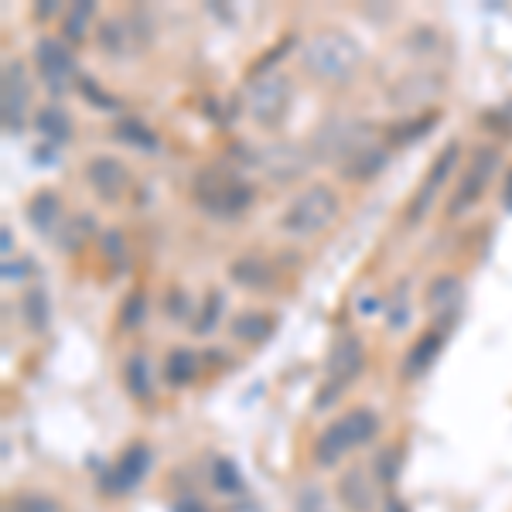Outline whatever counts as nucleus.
<instances>
[{
  "label": "nucleus",
  "instance_id": "obj_4",
  "mask_svg": "<svg viewBox=\"0 0 512 512\" xmlns=\"http://www.w3.org/2000/svg\"><path fill=\"white\" fill-rule=\"evenodd\" d=\"M246 113L260 123V127H277L280 120L291 110V82L284 76H260L243 89Z\"/></svg>",
  "mask_w": 512,
  "mask_h": 512
},
{
  "label": "nucleus",
  "instance_id": "obj_22",
  "mask_svg": "<svg viewBox=\"0 0 512 512\" xmlns=\"http://www.w3.org/2000/svg\"><path fill=\"white\" fill-rule=\"evenodd\" d=\"M21 311H24V321H28L31 332H45L48 328V294L41 287H31L21 301Z\"/></svg>",
  "mask_w": 512,
  "mask_h": 512
},
{
  "label": "nucleus",
  "instance_id": "obj_34",
  "mask_svg": "<svg viewBox=\"0 0 512 512\" xmlns=\"http://www.w3.org/2000/svg\"><path fill=\"white\" fill-rule=\"evenodd\" d=\"M171 315H175V318H185L188 315V297L185 294H181V291H171Z\"/></svg>",
  "mask_w": 512,
  "mask_h": 512
},
{
  "label": "nucleus",
  "instance_id": "obj_3",
  "mask_svg": "<svg viewBox=\"0 0 512 512\" xmlns=\"http://www.w3.org/2000/svg\"><path fill=\"white\" fill-rule=\"evenodd\" d=\"M335 219H338V195L328 185H311L308 192H301L287 205V212L280 216V229L294 239H308L325 233Z\"/></svg>",
  "mask_w": 512,
  "mask_h": 512
},
{
  "label": "nucleus",
  "instance_id": "obj_13",
  "mask_svg": "<svg viewBox=\"0 0 512 512\" xmlns=\"http://www.w3.org/2000/svg\"><path fill=\"white\" fill-rule=\"evenodd\" d=\"M86 178L103 195V202H117L127 192V168L117 158H93L86 168Z\"/></svg>",
  "mask_w": 512,
  "mask_h": 512
},
{
  "label": "nucleus",
  "instance_id": "obj_36",
  "mask_svg": "<svg viewBox=\"0 0 512 512\" xmlns=\"http://www.w3.org/2000/svg\"><path fill=\"white\" fill-rule=\"evenodd\" d=\"M502 209L512 216V168H509V175H506V185H502Z\"/></svg>",
  "mask_w": 512,
  "mask_h": 512
},
{
  "label": "nucleus",
  "instance_id": "obj_8",
  "mask_svg": "<svg viewBox=\"0 0 512 512\" xmlns=\"http://www.w3.org/2000/svg\"><path fill=\"white\" fill-rule=\"evenodd\" d=\"M495 168H499V151H492V147H482V151L475 154L472 168L465 171V178H461L458 192H454L448 212L451 216H461V212H468L472 205L482 198L485 185H489V178L495 175Z\"/></svg>",
  "mask_w": 512,
  "mask_h": 512
},
{
  "label": "nucleus",
  "instance_id": "obj_27",
  "mask_svg": "<svg viewBox=\"0 0 512 512\" xmlns=\"http://www.w3.org/2000/svg\"><path fill=\"white\" fill-rule=\"evenodd\" d=\"M127 24L123 21H106L103 28H99V45L106 48L110 55H123L127 52Z\"/></svg>",
  "mask_w": 512,
  "mask_h": 512
},
{
  "label": "nucleus",
  "instance_id": "obj_29",
  "mask_svg": "<svg viewBox=\"0 0 512 512\" xmlns=\"http://www.w3.org/2000/svg\"><path fill=\"white\" fill-rule=\"evenodd\" d=\"M212 485H216L219 492H239V472L233 461H216V468H212Z\"/></svg>",
  "mask_w": 512,
  "mask_h": 512
},
{
  "label": "nucleus",
  "instance_id": "obj_23",
  "mask_svg": "<svg viewBox=\"0 0 512 512\" xmlns=\"http://www.w3.org/2000/svg\"><path fill=\"white\" fill-rule=\"evenodd\" d=\"M233 335L239 342H263L270 335V318H263L260 311H246V315L233 318Z\"/></svg>",
  "mask_w": 512,
  "mask_h": 512
},
{
  "label": "nucleus",
  "instance_id": "obj_15",
  "mask_svg": "<svg viewBox=\"0 0 512 512\" xmlns=\"http://www.w3.org/2000/svg\"><path fill=\"white\" fill-rule=\"evenodd\" d=\"M349 451H352V444H349V437H345V431H342V420L328 424L325 431L318 434V441H315V461L321 468H335Z\"/></svg>",
  "mask_w": 512,
  "mask_h": 512
},
{
  "label": "nucleus",
  "instance_id": "obj_10",
  "mask_svg": "<svg viewBox=\"0 0 512 512\" xmlns=\"http://www.w3.org/2000/svg\"><path fill=\"white\" fill-rule=\"evenodd\" d=\"M458 154H461V147H458V144H448L441 154H437L431 175H427V181L420 185V192L414 195V202H410V209H407V222H410V226H417V222L424 219V212L431 209L437 188H441V185H444V178L451 175V168H454V161H458Z\"/></svg>",
  "mask_w": 512,
  "mask_h": 512
},
{
  "label": "nucleus",
  "instance_id": "obj_20",
  "mask_svg": "<svg viewBox=\"0 0 512 512\" xmlns=\"http://www.w3.org/2000/svg\"><path fill=\"white\" fill-rule=\"evenodd\" d=\"M123 383L130 386V393H134L137 400H147V396H151V386H154L151 362H147L144 355H130L127 366H123Z\"/></svg>",
  "mask_w": 512,
  "mask_h": 512
},
{
  "label": "nucleus",
  "instance_id": "obj_9",
  "mask_svg": "<svg viewBox=\"0 0 512 512\" xmlns=\"http://www.w3.org/2000/svg\"><path fill=\"white\" fill-rule=\"evenodd\" d=\"M260 168L274 181H297L301 175H308L311 158H308V151L297 144H274L260 154Z\"/></svg>",
  "mask_w": 512,
  "mask_h": 512
},
{
  "label": "nucleus",
  "instance_id": "obj_28",
  "mask_svg": "<svg viewBox=\"0 0 512 512\" xmlns=\"http://www.w3.org/2000/svg\"><path fill=\"white\" fill-rule=\"evenodd\" d=\"M458 294H461L458 280H454V277H437L434 284H431V294H427V297H431L434 308H448L451 297H458Z\"/></svg>",
  "mask_w": 512,
  "mask_h": 512
},
{
  "label": "nucleus",
  "instance_id": "obj_35",
  "mask_svg": "<svg viewBox=\"0 0 512 512\" xmlns=\"http://www.w3.org/2000/svg\"><path fill=\"white\" fill-rule=\"evenodd\" d=\"M175 512H209V509H205L202 502L195 499V495H185V499H181L178 506H175Z\"/></svg>",
  "mask_w": 512,
  "mask_h": 512
},
{
  "label": "nucleus",
  "instance_id": "obj_26",
  "mask_svg": "<svg viewBox=\"0 0 512 512\" xmlns=\"http://www.w3.org/2000/svg\"><path fill=\"white\" fill-rule=\"evenodd\" d=\"M233 277L239 280V284H246V287H267L270 284V270L263 267L260 260H239L236 267H233Z\"/></svg>",
  "mask_w": 512,
  "mask_h": 512
},
{
  "label": "nucleus",
  "instance_id": "obj_11",
  "mask_svg": "<svg viewBox=\"0 0 512 512\" xmlns=\"http://www.w3.org/2000/svg\"><path fill=\"white\" fill-rule=\"evenodd\" d=\"M253 202V188L243 185V181H209L202 188V205L212 212H222V216H236L246 205Z\"/></svg>",
  "mask_w": 512,
  "mask_h": 512
},
{
  "label": "nucleus",
  "instance_id": "obj_31",
  "mask_svg": "<svg viewBox=\"0 0 512 512\" xmlns=\"http://www.w3.org/2000/svg\"><path fill=\"white\" fill-rule=\"evenodd\" d=\"M11 512H55V502L48 495H18Z\"/></svg>",
  "mask_w": 512,
  "mask_h": 512
},
{
  "label": "nucleus",
  "instance_id": "obj_32",
  "mask_svg": "<svg viewBox=\"0 0 512 512\" xmlns=\"http://www.w3.org/2000/svg\"><path fill=\"white\" fill-rule=\"evenodd\" d=\"M144 318V294H130L127 308H123V325H137Z\"/></svg>",
  "mask_w": 512,
  "mask_h": 512
},
{
  "label": "nucleus",
  "instance_id": "obj_16",
  "mask_svg": "<svg viewBox=\"0 0 512 512\" xmlns=\"http://www.w3.org/2000/svg\"><path fill=\"white\" fill-rule=\"evenodd\" d=\"M441 349H444V335L441 332H427L414 345V349H410L407 362H403V373H407V376H424L427 369L434 366L437 355H441Z\"/></svg>",
  "mask_w": 512,
  "mask_h": 512
},
{
  "label": "nucleus",
  "instance_id": "obj_21",
  "mask_svg": "<svg viewBox=\"0 0 512 512\" xmlns=\"http://www.w3.org/2000/svg\"><path fill=\"white\" fill-rule=\"evenodd\" d=\"M198 373V355L188 349H178L168 355V366H164V376H168L171 386H188Z\"/></svg>",
  "mask_w": 512,
  "mask_h": 512
},
{
  "label": "nucleus",
  "instance_id": "obj_14",
  "mask_svg": "<svg viewBox=\"0 0 512 512\" xmlns=\"http://www.w3.org/2000/svg\"><path fill=\"white\" fill-rule=\"evenodd\" d=\"M28 222L38 229L41 236H52L55 229H59V222H62V202H59V195L55 192H38L35 198L28 202Z\"/></svg>",
  "mask_w": 512,
  "mask_h": 512
},
{
  "label": "nucleus",
  "instance_id": "obj_37",
  "mask_svg": "<svg viewBox=\"0 0 512 512\" xmlns=\"http://www.w3.org/2000/svg\"><path fill=\"white\" fill-rule=\"evenodd\" d=\"M359 311H362V315H376V311H379V301H376V297H366V301L359 304Z\"/></svg>",
  "mask_w": 512,
  "mask_h": 512
},
{
  "label": "nucleus",
  "instance_id": "obj_19",
  "mask_svg": "<svg viewBox=\"0 0 512 512\" xmlns=\"http://www.w3.org/2000/svg\"><path fill=\"white\" fill-rule=\"evenodd\" d=\"M342 431H345V437H349L352 448H362V444H369L376 437V431H379L376 410H366V407L349 410V414L342 417Z\"/></svg>",
  "mask_w": 512,
  "mask_h": 512
},
{
  "label": "nucleus",
  "instance_id": "obj_25",
  "mask_svg": "<svg viewBox=\"0 0 512 512\" xmlns=\"http://www.w3.org/2000/svg\"><path fill=\"white\" fill-rule=\"evenodd\" d=\"M117 137H123L127 144L140 147V151H154V147H158V137H154V130H147L144 123H137V120H120L117 123Z\"/></svg>",
  "mask_w": 512,
  "mask_h": 512
},
{
  "label": "nucleus",
  "instance_id": "obj_7",
  "mask_svg": "<svg viewBox=\"0 0 512 512\" xmlns=\"http://www.w3.org/2000/svg\"><path fill=\"white\" fill-rule=\"evenodd\" d=\"M35 65L41 72V82H45L55 96L65 93V89L72 86V79H76V59H72V52L62 45L59 38H41L38 41Z\"/></svg>",
  "mask_w": 512,
  "mask_h": 512
},
{
  "label": "nucleus",
  "instance_id": "obj_1",
  "mask_svg": "<svg viewBox=\"0 0 512 512\" xmlns=\"http://www.w3.org/2000/svg\"><path fill=\"white\" fill-rule=\"evenodd\" d=\"M315 147H318V158L332 161L335 171L345 181L376 178L379 171L386 168V161H390L386 147L376 144V140L369 137L366 127L349 123V120H332V123H328V127L318 134Z\"/></svg>",
  "mask_w": 512,
  "mask_h": 512
},
{
  "label": "nucleus",
  "instance_id": "obj_24",
  "mask_svg": "<svg viewBox=\"0 0 512 512\" xmlns=\"http://www.w3.org/2000/svg\"><path fill=\"white\" fill-rule=\"evenodd\" d=\"M93 11H96V7L89 4V0H79L76 7H69V18H65V35H69V41L86 38L89 21H93Z\"/></svg>",
  "mask_w": 512,
  "mask_h": 512
},
{
  "label": "nucleus",
  "instance_id": "obj_5",
  "mask_svg": "<svg viewBox=\"0 0 512 512\" xmlns=\"http://www.w3.org/2000/svg\"><path fill=\"white\" fill-rule=\"evenodd\" d=\"M362 366H366V349H362L359 335H352V332L338 335L335 345H332V352H328V362H325V369H328V393L321 396V403H328L335 393H342L345 386H349L352 379L362 373Z\"/></svg>",
  "mask_w": 512,
  "mask_h": 512
},
{
  "label": "nucleus",
  "instance_id": "obj_18",
  "mask_svg": "<svg viewBox=\"0 0 512 512\" xmlns=\"http://www.w3.org/2000/svg\"><path fill=\"white\" fill-rule=\"evenodd\" d=\"M35 127L52 147H62L65 140L72 137V120H69V113L59 110V106H45V110H38Z\"/></svg>",
  "mask_w": 512,
  "mask_h": 512
},
{
  "label": "nucleus",
  "instance_id": "obj_12",
  "mask_svg": "<svg viewBox=\"0 0 512 512\" xmlns=\"http://www.w3.org/2000/svg\"><path fill=\"white\" fill-rule=\"evenodd\" d=\"M147 468H151V451H147L144 444H134V448H127V454L117 461V468L110 472V478H106V489L110 492L137 489V485L144 482Z\"/></svg>",
  "mask_w": 512,
  "mask_h": 512
},
{
  "label": "nucleus",
  "instance_id": "obj_17",
  "mask_svg": "<svg viewBox=\"0 0 512 512\" xmlns=\"http://www.w3.org/2000/svg\"><path fill=\"white\" fill-rule=\"evenodd\" d=\"M338 492H342L345 506H349L352 512H366L369 506H373V489H369V478H366V472H362V465L349 468V472L342 475Z\"/></svg>",
  "mask_w": 512,
  "mask_h": 512
},
{
  "label": "nucleus",
  "instance_id": "obj_30",
  "mask_svg": "<svg viewBox=\"0 0 512 512\" xmlns=\"http://www.w3.org/2000/svg\"><path fill=\"white\" fill-rule=\"evenodd\" d=\"M219 315H222V294H219V291H212L209 308H205V311H202V318L195 321V335H209L212 328H216Z\"/></svg>",
  "mask_w": 512,
  "mask_h": 512
},
{
  "label": "nucleus",
  "instance_id": "obj_6",
  "mask_svg": "<svg viewBox=\"0 0 512 512\" xmlns=\"http://www.w3.org/2000/svg\"><path fill=\"white\" fill-rule=\"evenodd\" d=\"M31 103V86L28 72L21 62L4 65V86H0V113H4V130L7 134H21L24 130V113Z\"/></svg>",
  "mask_w": 512,
  "mask_h": 512
},
{
  "label": "nucleus",
  "instance_id": "obj_33",
  "mask_svg": "<svg viewBox=\"0 0 512 512\" xmlns=\"http://www.w3.org/2000/svg\"><path fill=\"white\" fill-rule=\"evenodd\" d=\"M82 93H86L89 103H99V106H103V110H113V106H117V99L103 96V93H99V89H93V82H86V79H82Z\"/></svg>",
  "mask_w": 512,
  "mask_h": 512
},
{
  "label": "nucleus",
  "instance_id": "obj_2",
  "mask_svg": "<svg viewBox=\"0 0 512 512\" xmlns=\"http://www.w3.org/2000/svg\"><path fill=\"white\" fill-rule=\"evenodd\" d=\"M362 59H366V52L349 31H321L301 52L304 69L325 82H349L359 72Z\"/></svg>",
  "mask_w": 512,
  "mask_h": 512
}]
</instances>
